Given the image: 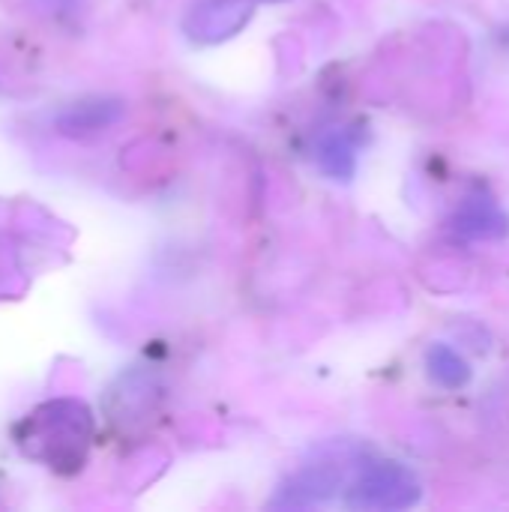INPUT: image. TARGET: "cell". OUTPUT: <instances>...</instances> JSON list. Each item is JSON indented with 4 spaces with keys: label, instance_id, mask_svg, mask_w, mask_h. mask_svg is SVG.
<instances>
[{
    "label": "cell",
    "instance_id": "obj_5",
    "mask_svg": "<svg viewBox=\"0 0 509 512\" xmlns=\"http://www.w3.org/2000/svg\"><path fill=\"white\" fill-rule=\"evenodd\" d=\"M450 225L465 240H495L509 231L507 213L492 198H468L456 210Z\"/></svg>",
    "mask_w": 509,
    "mask_h": 512
},
{
    "label": "cell",
    "instance_id": "obj_3",
    "mask_svg": "<svg viewBox=\"0 0 509 512\" xmlns=\"http://www.w3.org/2000/svg\"><path fill=\"white\" fill-rule=\"evenodd\" d=\"M252 12L255 0H198L183 18V30L192 42L216 45L240 33L249 24Z\"/></svg>",
    "mask_w": 509,
    "mask_h": 512
},
{
    "label": "cell",
    "instance_id": "obj_9",
    "mask_svg": "<svg viewBox=\"0 0 509 512\" xmlns=\"http://www.w3.org/2000/svg\"><path fill=\"white\" fill-rule=\"evenodd\" d=\"M261 3H279V0H261Z\"/></svg>",
    "mask_w": 509,
    "mask_h": 512
},
{
    "label": "cell",
    "instance_id": "obj_4",
    "mask_svg": "<svg viewBox=\"0 0 509 512\" xmlns=\"http://www.w3.org/2000/svg\"><path fill=\"white\" fill-rule=\"evenodd\" d=\"M123 102L111 99V96H90V99H78L69 102L66 108L57 111L54 126L57 132L69 135V138H87V135H99L105 129H111L120 117H123Z\"/></svg>",
    "mask_w": 509,
    "mask_h": 512
},
{
    "label": "cell",
    "instance_id": "obj_2",
    "mask_svg": "<svg viewBox=\"0 0 509 512\" xmlns=\"http://www.w3.org/2000/svg\"><path fill=\"white\" fill-rule=\"evenodd\" d=\"M420 501V483L399 465H372L348 492L351 507L363 510H408Z\"/></svg>",
    "mask_w": 509,
    "mask_h": 512
},
{
    "label": "cell",
    "instance_id": "obj_6",
    "mask_svg": "<svg viewBox=\"0 0 509 512\" xmlns=\"http://www.w3.org/2000/svg\"><path fill=\"white\" fill-rule=\"evenodd\" d=\"M345 471L336 465H315L309 471H303L300 477L291 480V486L285 489L288 504H312V501H324L330 495H336V489L342 486Z\"/></svg>",
    "mask_w": 509,
    "mask_h": 512
},
{
    "label": "cell",
    "instance_id": "obj_8",
    "mask_svg": "<svg viewBox=\"0 0 509 512\" xmlns=\"http://www.w3.org/2000/svg\"><path fill=\"white\" fill-rule=\"evenodd\" d=\"M315 159H318L321 171L330 174L333 180H351L354 171H357L354 144L342 132H333V135L321 138L318 141V150H315Z\"/></svg>",
    "mask_w": 509,
    "mask_h": 512
},
{
    "label": "cell",
    "instance_id": "obj_7",
    "mask_svg": "<svg viewBox=\"0 0 509 512\" xmlns=\"http://www.w3.org/2000/svg\"><path fill=\"white\" fill-rule=\"evenodd\" d=\"M426 369H429V378L444 390H459L471 381V366L450 345H432L426 351Z\"/></svg>",
    "mask_w": 509,
    "mask_h": 512
},
{
    "label": "cell",
    "instance_id": "obj_1",
    "mask_svg": "<svg viewBox=\"0 0 509 512\" xmlns=\"http://www.w3.org/2000/svg\"><path fill=\"white\" fill-rule=\"evenodd\" d=\"M93 432V417L81 402H51L33 411L18 438L27 456L48 462L57 471H75L84 462Z\"/></svg>",
    "mask_w": 509,
    "mask_h": 512
}]
</instances>
